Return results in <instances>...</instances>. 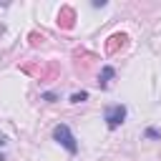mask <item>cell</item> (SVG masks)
I'll return each instance as SVG.
<instances>
[{
    "label": "cell",
    "mask_w": 161,
    "mask_h": 161,
    "mask_svg": "<svg viewBox=\"0 0 161 161\" xmlns=\"http://www.w3.org/2000/svg\"><path fill=\"white\" fill-rule=\"evenodd\" d=\"M53 138L68 151V153H78V143H75V136H73V131L65 126V123H58L55 128H53Z\"/></svg>",
    "instance_id": "cell-1"
},
{
    "label": "cell",
    "mask_w": 161,
    "mask_h": 161,
    "mask_svg": "<svg viewBox=\"0 0 161 161\" xmlns=\"http://www.w3.org/2000/svg\"><path fill=\"white\" fill-rule=\"evenodd\" d=\"M86 98H88V93H86V91H80V93H73V96H70V103H83Z\"/></svg>",
    "instance_id": "cell-4"
},
{
    "label": "cell",
    "mask_w": 161,
    "mask_h": 161,
    "mask_svg": "<svg viewBox=\"0 0 161 161\" xmlns=\"http://www.w3.org/2000/svg\"><path fill=\"white\" fill-rule=\"evenodd\" d=\"M126 106L123 103H113V106H108L106 111H103V121H106V126L111 128V131H116L123 121H126Z\"/></svg>",
    "instance_id": "cell-2"
},
{
    "label": "cell",
    "mask_w": 161,
    "mask_h": 161,
    "mask_svg": "<svg viewBox=\"0 0 161 161\" xmlns=\"http://www.w3.org/2000/svg\"><path fill=\"white\" fill-rule=\"evenodd\" d=\"M146 136H148V138H158V136H161V133H158V131H156V128H148V131H146Z\"/></svg>",
    "instance_id": "cell-5"
},
{
    "label": "cell",
    "mask_w": 161,
    "mask_h": 161,
    "mask_svg": "<svg viewBox=\"0 0 161 161\" xmlns=\"http://www.w3.org/2000/svg\"><path fill=\"white\" fill-rule=\"evenodd\" d=\"M111 78H113V68H111V65H106V68L101 70V80H98V83H101V88H106Z\"/></svg>",
    "instance_id": "cell-3"
}]
</instances>
